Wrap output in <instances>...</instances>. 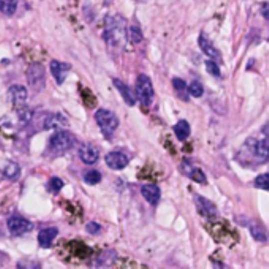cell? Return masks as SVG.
<instances>
[{"label": "cell", "mask_w": 269, "mask_h": 269, "mask_svg": "<svg viewBox=\"0 0 269 269\" xmlns=\"http://www.w3.org/2000/svg\"><path fill=\"white\" fill-rule=\"evenodd\" d=\"M104 40L110 46L122 48L127 42V22L120 16H108L104 22Z\"/></svg>", "instance_id": "1"}, {"label": "cell", "mask_w": 269, "mask_h": 269, "mask_svg": "<svg viewBox=\"0 0 269 269\" xmlns=\"http://www.w3.org/2000/svg\"><path fill=\"white\" fill-rule=\"evenodd\" d=\"M74 144H76V138L70 132L59 130L50 140V144H48V156L50 157H60L68 150H72L74 148Z\"/></svg>", "instance_id": "2"}, {"label": "cell", "mask_w": 269, "mask_h": 269, "mask_svg": "<svg viewBox=\"0 0 269 269\" xmlns=\"http://www.w3.org/2000/svg\"><path fill=\"white\" fill-rule=\"evenodd\" d=\"M95 122L98 124V127H100L102 133L104 134V138H111L119 127L118 116L108 110H98L95 112Z\"/></svg>", "instance_id": "3"}, {"label": "cell", "mask_w": 269, "mask_h": 269, "mask_svg": "<svg viewBox=\"0 0 269 269\" xmlns=\"http://www.w3.org/2000/svg\"><path fill=\"white\" fill-rule=\"evenodd\" d=\"M27 82L35 90L36 94H40L44 86H46V72L44 66L42 64H32L27 68Z\"/></svg>", "instance_id": "4"}, {"label": "cell", "mask_w": 269, "mask_h": 269, "mask_svg": "<svg viewBox=\"0 0 269 269\" xmlns=\"http://www.w3.org/2000/svg\"><path fill=\"white\" fill-rule=\"evenodd\" d=\"M136 98L144 106H150L154 100V86L149 76L140 74L136 80Z\"/></svg>", "instance_id": "5"}, {"label": "cell", "mask_w": 269, "mask_h": 269, "mask_svg": "<svg viewBox=\"0 0 269 269\" xmlns=\"http://www.w3.org/2000/svg\"><path fill=\"white\" fill-rule=\"evenodd\" d=\"M34 230V224L26 220L24 217L13 216L8 218V232L13 236H22L26 233H30Z\"/></svg>", "instance_id": "6"}, {"label": "cell", "mask_w": 269, "mask_h": 269, "mask_svg": "<svg viewBox=\"0 0 269 269\" xmlns=\"http://www.w3.org/2000/svg\"><path fill=\"white\" fill-rule=\"evenodd\" d=\"M10 100H12L13 106L18 111L24 110L27 104V100H28L27 89L24 86H12V88H10Z\"/></svg>", "instance_id": "7"}, {"label": "cell", "mask_w": 269, "mask_h": 269, "mask_svg": "<svg viewBox=\"0 0 269 269\" xmlns=\"http://www.w3.org/2000/svg\"><path fill=\"white\" fill-rule=\"evenodd\" d=\"M104 160H106V165H108L111 170H116V171L127 168V165L130 163V157L127 156L126 152H120V150L110 152Z\"/></svg>", "instance_id": "8"}, {"label": "cell", "mask_w": 269, "mask_h": 269, "mask_svg": "<svg viewBox=\"0 0 269 269\" xmlns=\"http://www.w3.org/2000/svg\"><path fill=\"white\" fill-rule=\"evenodd\" d=\"M68 127V120L65 119V116L62 114H50V116L44 118L43 122V128L44 130H64Z\"/></svg>", "instance_id": "9"}, {"label": "cell", "mask_w": 269, "mask_h": 269, "mask_svg": "<svg viewBox=\"0 0 269 269\" xmlns=\"http://www.w3.org/2000/svg\"><path fill=\"white\" fill-rule=\"evenodd\" d=\"M70 70H72L70 64H64V62H59V60H52L51 62V73H52L57 84H64L65 82Z\"/></svg>", "instance_id": "10"}, {"label": "cell", "mask_w": 269, "mask_h": 269, "mask_svg": "<svg viewBox=\"0 0 269 269\" xmlns=\"http://www.w3.org/2000/svg\"><path fill=\"white\" fill-rule=\"evenodd\" d=\"M80 158L86 165H95L100 158V152L97 148H94L92 144H82L80 148Z\"/></svg>", "instance_id": "11"}, {"label": "cell", "mask_w": 269, "mask_h": 269, "mask_svg": "<svg viewBox=\"0 0 269 269\" xmlns=\"http://www.w3.org/2000/svg\"><path fill=\"white\" fill-rule=\"evenodd\" d=\"M198 44L201 48V51H203L210 60H216V62H220L222 60V54L218 52L217 48L212 44V42L208 40L204 35H200V40H198Z\"/></svg>", "instance_id": "12"}, {"label": "cell", "mask_w": 269, "mask_h": 269, "mask_svg": "<svg viewBox=\"0 0 269 269\" xmlns=\"http://www.w3.org/2000/svg\"><path fill=\"white\" fill-rule=\"evenodd\" d=\"M182 172H184L187 178H190L192 180L198 182V184H206V182H208L204 172L201 171L200 168L194 166V165H192V163H188V162L182 163Z\"/></svg>", "instance_id": "13"}, {"label": "cell", "mask_w": 269, "mask_h": 269, "mask_svg": "<svg viewBox=\"0 0 269 269\" xmlns=\"http://www.w3.org/2000/svg\"><path fill=\"white\" fill-rule=\"evenodd\" d=\"M112 84H114V88L119 90V94L122 95V98L126 100V103L128 104V106H134V104H136V95L132 92V89L128 88L126 82H122L120 80L114 78Z\"/></svg>", "instance_id": "14"}, {"label": "cell", "mask_w": 269, "mask_h": 269, "mask_svg": "<svg viewBox=\"0 0 269 269\" xmlns=\"http://www.w3.org/2000/svg\"><path fill=\"white\" fill-rule=\"evenodd\" d=\"M141 194L142 196L146 198V201L149 204L152 206H156L158 204V201H160V196H162V192L157 186H154V184H146V186H142L141 188Z\"/></svg>", "instance_id": "15"}, {"label": "cell", "mask_w": 269, "mask_h": 269, "mask_svg": "<svg viewBox=\"0 0 269 269\" xmlns=\"http://www.w3.org/2000/svg\"><path fill=\"white\" fill-rule=\"evenodd\" d=\"M195 201H196V206H198V210L203 216H206V217H217V208L214 206V203H210L209 200H206V198H203V196H200V195H196L195 196Z\"/></svg>", "instance_id": "16"}, {"label": "cell", "mask_w": 269, "mask_h": 269, "mask_svg": "<svg viewBox=\"0 0 269 269\" xmlns=\"http://www.w3.org/2000/svg\"><path fill=\"white\" fill-rule=\"evenodd\" d=\"M57 234H59V230L57 228H44L40 232V234H38V242H40V246L43 248H48V247H51L52 242H54V239L57 238Z\"/></svg>", "instance_id": "17"}, {"label": "cell", "mask_w": 269, "mask_h": 269, "mask_svg": "<svg viewBox=\"0 0 269 269\" xmlns=\"http://www.w3.org/2000/svg\"><path fill=\"white\" fill-rule=\"evenodd\" d=\"M254 156L260 163L269 162V140H263L255 142L254 146Z\"/></svg>", "instance_id": "18"}, {"label": "cell", "mask_w": 269, "mask_h": 269, "mask_svg": "<svg viewBox=\"0 0 269 269\" xmlns=\"http://www.w3.org/2000/svg\"><path fill=\"white\" fill-rule=\"evenodd\" d=\"M172 88H174L176 94L179 95V98L186 100V102L188 100V97H190V94H188V86L186 84L184 80L174 78V80H172Z\"/></svg>", "instance_id": "19"}, {"label": "cell", "mask_w": 269, "mask_h": 269, "mask_svg": "<svg viewBox=\"0 0 269 269\" xmlns=\"http://www.w3.org/2000/svg\"><path fill=\"white\" fill-rule=\"evenodd\" d=\"M174 133L179 141H186L190 136V126L187 120H179L174 126Z\"/></svg>", "instance_id": "20"}, {"label": "cell", "mask_w": 269, "mask_h": 269, "mask_svg": "<svg viewBox=\"0 0 269 269\" xmlns=\"http://www.w3.org/2000/svg\"><path fill=\"white\" fill-rule=\"evenodd\" d=\"M248 228H250V233H252V236L256 239V241H262V242H266V241H268L269 236H268V232L264 230L263 225L252 222L250 225H248Z\"/></svg>", "instance_id": "21"}, {"label": "cell", "mask_w": 269, "mask_h": 269, "mask_svg": "<svg viewBox=\"0 0 269 269\" xmlns=\"http://www.w3.org/2000/svg\"><path fill=\"white\" fill-rule=\"evenodd\" d=\"M16 0H0V12L5 16H13L16 13Z\"/></svg>", "instance_id": "22"}, {"label": "cell", "mask_w": 269, "mask_h": 269, "mask_svg": "<svg viewBox=\"0 0 269 269\" xmlns=\"http://www.w3.org/2000/svg\"><path fill=\"white\" fill-rule=\"evenodd\" d=\"M4 174L10 180H16L19 178V174H21V168H19L18 163H8L6 168L4 170Z\"/></svg>", "instance_id": "23"}, {"label": "cell", "mask_w": 269, "mask_h": 269, "mask_svg": "<svg viewBox=\"0 0 269 269\" xmlns=\"http://www.w3.org/2000/svg\"><path fill=\"white\" fill-rule=\"evenodd\" d=\"M128 34H130V42H132L133 44L142 43L144 36H142V32H141V28H140L138 26H132V27L128 28Z\"/></svg>", "instance_id": "24"}, {"label": "cell", "mask_w": 269, "mask_h": 269, "mask_svg": "<svg viewBox=\"0 0 269 269\" xmlns=\"http://www.w3.org/2000/svg\"><path fill=\"white\" fill-rule=\"evenodd\" d=\"M188 94L192 95V97H195V98H201V97H203V94H204L203 84H201L200 81H194L188 86Z\"/></svg>", "instance_id": "25"}, {"label": "cell", "mask_w": 269, "mask_h": 269, "mask_svg": "<svg viewBox=\"0 0 269 269\" xmlns=\"http://www.w3.org/2000/svg\"><path fill=\"white\" fill-rule=\"evenodd\" d=\"M84 180L88 182V184L90 186H97L98 182L102 180V172L97 171V170H90L84 174Z\"/></svg>", "instance_id": "26"}, {"label": "cell", "mask_w": 269, "mask_h": 269, "mask_svg": "<svg viewBox=\"0 0 269 269\" xmlns=\"http://www.w3.org/2000/svg\"><path fill=\"white\" fill-rule=\"evenodd\" d=\"M255 187L262 188V190H269V172L262 174L255 179Z\"/></svg>", "instance_id": "27"}, {"label": "cell", "mask_w": 269, "mask_h": 269, "mask_svg": "<svg viewBox=\"0 0 269 269\" xmlns=\"http://www.w3.org/2000/svg\"><path fill=\"white\" fill-rule=\"evenodd\" d=\"M206 70H208V73L209 74H212V76H216V78H220V68H218V65H217V62L216 60H208L206 62Z\"/></svg>", "instance_id": "28"}, {"label": "cell", "mask_w": 269, "mask_h": 269, "mask_svg": "<svg viewBox=\"0 0 269 269\" xmlns=\"http://www.w3.org/2000/svg\"><path fill=\"white\" fill-rule=\"evenodd\" d=\"M64 188V180L59 179V178H51L50 180V190L52 194H59V192Z\"/></svg>", "instance_id": "29"}, {"label": "cell", "mask_w": 269, "mask_h": 269, "mask_svg": "<svg viewBox=\"0 0 269 269\" xmlns=\"http://www.w3.org/2000/svg\"><path fill=\"white\" fill-rule=\"evenodd\" d=\"M16 269H42V264L38 263V262H30V260H27V262H19Z\"/></svg>", "instance_id": "30"}, {"label": "cell", "mask_w": 269, "mask_h": 269, "mask_svg": "<svg viewBox=\"0 0 269 269\" xmlns=\"http://www.w3.org/2000/svg\"><path fill=\"white\" fill-rule=\"evenodd\" d=\"M19 116H21V124L24 126V124H28V122H30V119H32V111H30V110H27V108H24V110L19 111Z\"/></svg>", "instance_id": "31"}, {"label": "cell", "mask_w": 269, "mask_h": 269, "mask_svg": "<svg viewBox=\"0 0 269 269\" xmlns=\"http://www.w3.org/2000/svg\"><path fill=\"white\" fill-rule=\"evenodd\" d=\"M100 230H102V226H100L98 224H95V222H90V224L88 225V232H89L90 234H98Z\"/></svg>", "instance_id": "32"}, {"label": "cell", "mask_w": 269, "mask_h": 269, "mask_svg": "<svg viewBox=\"0 0 269 269\" xmlns=\"http://www.w3.org/2000/svg\"><path fill=\"white\" fill-rule=\"evenodd\" d=\"M214 269H230L225 263H222V262H214Z\"/></svg>", "instance_id": "33"}, {"label": "cell", "mask_w": 269, "mask_h": 269, "mask_svg": "<svg viewBox=\"0 0 269 269\" xmlns=\"http://www.w3.org/2000/svg\"><path fill=\"white\" fill-rule=\"evenodd\" d=\"M262 13H263V16H264V19H268V21H269V4H266V5L263 6Z\"/></svg>", "instance_id": "34"}, {"label": "cell", "mask_w": 269, "mask_h": 269, "mask_svg": "<svg viewBox=\"0 0 269 269\" xmlns=\"http://www.w3.org/2000/svg\"><path fill=\"white\" fill-rule=\"evenodd\" d=\"M263 133L266 134V136H269V124H266V126L263 127Z\"/></svg>", "instance_id": "35"}, {"label": "cell", "mask_w": 269, "mask_h": 269, "mask_svg": "<svg viewBox=\"0 0 269 269\" xmlns=\"http://www.w3.org/2000/svg\"><path fill=\"white\" fill-rule=\"evenodd\" d=\"M4 256H5L4 254H0V258H4ZM2 264H4V263H2V262H0V268H2Z\"/></svg>", "instance_id": "36"}]
</instances>
